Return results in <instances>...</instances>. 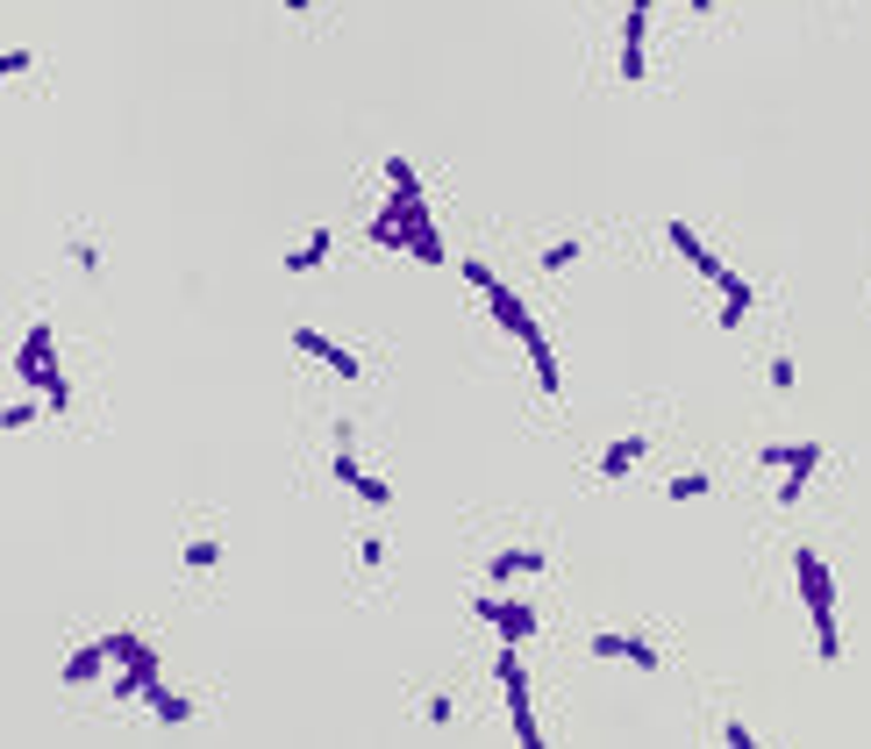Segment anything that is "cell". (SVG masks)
I'll list each match as a JSON object with an SVG mask.
<instances>
[{
    "mask_svg": "<svg viewBox=\"0 0 871 749\" xmlns=\"http://www.w3.org/2000/svg\"><path fill=\"white\" fill-rule=\"evenodd\" d=\"M793 579H800V599H807V621H815V649L821 664H843V629H836V579L815 550H793Z\"/></svg>",
    "mask_w": 871,
    "mask_h": 749,
    "instance_id": "6da1fadb",
    "label": "cell"
},
{
    "mask_svg": "<svg viewBox=\"0 0 871 749\" xmlns=\"http://www.w3.org/2000/svg\"><path fill=\"white\" fill-rule=\"evenodd\" d=\"M15 378H22L29 392H43V400H51V414L72 408V386L57 378V336H51V322H36L29 336L15 343Z\"/></svg>",
    "mask_w": 871,
    "mask_h": 749,
    "instance_id": "7a4b0ae2",
    "label": "cell"
},
{
    "mask_svg": "<svg viewBox=\"0 0 871 749\" xmlns=\"http://www.w3.org/2000/svg\"><path fill=\"white\" fill-rule=\"evenodd\" d=\"M821 457H829L821 443H765V450H757L765 472H786V486H779V507H786V514L807 500V478L821 472Z\"/></svg>",
    "mask_w": 871,
    "mask_h": 749,
    "instance_id": "3957f363",
    "label": "cell"
},
{
    "mask_svg": "<svg viewBox=\"0 0 871 749\" xmlns=\"http://www.w3.org/2000/svg\"><path fill=\"white\" fill-rule=\"evenodd\" d=\"M494 679H500V693H508L514 742H522V749H543V728H536V699H529V671H522V657H514V649H500V657H494Z\"/></svg>",
    "mask_w": 871,
    "mask_h": 749,
    "instance_id": "277c9868",
    "label": "cell"
},
{
    "mask_svg": "<svg viewBox=\"0 0 871 749\" xmlns=\"http://www.w3.org/2000/svg\"><path fill=\"white\" fill-rule=\"evenodd\" d=\"M293 350H300V358H315V364H329L336 378H364L358 350H350V343H336V336H322V328H293Z\"/></svg>",
    "mask_w": 871,
    "mask_h": 749,
    "instance_id": "5b68a950",
    "label": "cell"
},
{
    "mask_svg": "<svg viewBox=\"0 0 871 749\" xmlns=\"http://www.w3.org/2000/svg\"><path fill=\"white\" fill-rule=\"evenodd\" d=\"M478 300H486V314H494V328H508L514 343L543 336V328H536V314H529V307H522V293H514V286H500V279H494V286L478 293Z\"/></svg>",
    "mask_w": 871,
    "mask_h": 749,
    "instance_id": "8992f818",
    "label": "cell"
},
{
    "mask_svg": "<svg viewBox=\"0 0 871 749\" xmlns=\"http://www.w3.org/2000/svg\"><path fill=\"white\" fill-rule=\"evenodd\" d=\"M593 657H615V664H636V671H665L657 643H643V635H615V629L593 635Z\"/></svg>",
    "mask_w": 871,
    "mask_h": 749,
    "instance_id": "52a82bcc",
    "label": "cell"
},
{
    "mask_svg": "<svg viewBox=\"0 0 871 749\" xmlns=\"http://www.w3.org/2000/svg\"><path fill=\"white\" fill-rule=\"evenodd\" d=\"M478 621H494L508 643H529L536 635V607H522V599H478Z\"/></svg>",
    "mask_w": 871,
    "mask_h": 749,
    "instance_id": "ba28073f",
    "label": "cell"
},
{
    "mask_svg": "<svg viewBox=\"0 0 871 749\" xmlns=\"http://www.w3.org/2000/svg\"><path fill=\"white\" fill-rule=\"evenodd\" d=\"M643 29H650V0H629V22H622V79H643Z\"/></svg>",
    "mask_w": 871,
    "mask_h": 749,
    "instance_id": "9c48e42d",
    "label": "cell"
},
{
    "mask_svg": "<svg viewBox=\"0 0 871 749\" xmlns=\"http://www.w3.org/2000/svg\"><path fill=\"white\" fill-rule=\"evenodd\" d=\"M671 250H679V257H686V264H693L701 279H721V272H729V264H721V257L707 250V236H701L693 222H671Z\"/></svg>",
    "mask_w": 871,
    "mask_h": 749,
    "instance_id": "30bf717a",
    "label": "cell"
},
{
    "mask_svg": "<svg viewBox=\"0 0 871 749\" xmlns=\"http://www.w3.org/2000/svg\"><path fill=\"white\" fill-rule=\"evenodd\" d=\"M715 286H721V314H715V322H721V328H729V336H735V328L751 322V307H757V293H751V279H735V272H721Z\"/></svg>",
    "mask_w": 871,
    "mask_h": 749,
    "instance_id": "8fae6325",
    "label": "cell"
},
{
    "mask_svg": "<svg viewBox=\"0 0 871 749\" xmlns=\"http://www.w3.org/2000/svg\"><path fill=\"white\" fill-rule=\"evenodd\" d=\"M536 571H543V550H494V557H486V579H494V585L536 579Z\"/></svg>",
    "mask_w": 871,
    "mask_h": 749,
    "instance_id": "7c38bea8",
    "label": "cell"
},
{
    "mask_svg": "<svg viewBox=\"0 0 871 749\" xmlns=\"http://www.w3.org/2000/svg\"><path fill=\"white\" fill-rule=\"evenodd\" d=\"M107 664H115V649H107V635H101V643H79V649L65 657V685H93V679H101Z\"/></svg>",
    "mask_w": 871,
    "mask_h": 749,
    "instance_id": "4fadbf2b",
    "label": "cell"
},
{
    "mask_svg": "<svg viewBox=\"0 0 871 749\" xmlns=\"http://www.w3.org/2000/svg\"><path fill=\"white\" fill-rule=\"evenodd\" d=\"M143 707H151V714L165 721V728H179V721H193V699H187V693H171L165 679H151V685H143Z\"/></svg>",
    "mask_w": 871,
    "mask_h": 749,
    "instance_id": "5bb4252c",
    "label": "cell"
},
{
    "mask_svg": "<svg viewBox=\"0 0 871 749\" xmlns=\"http://www.w3.org/2000/svg\"><path fill=\"white\" fill-rule=\"evenodd\" d=\"M522 350H529V364H536V392H543V400H558V392H564V372H558V350H550V336H529Z\"/></svg>",
    "mask_w": 871,
    "mask_h": 749,
    "instance_id": "9a60e30c",
    "label": "cell"
},
{
    "mask_svg": "<svg viewBox=\"0 0 871 749\" xmlns=\"http://www.w3.org/2000/svg\"><path fill=\"white\" fill-rule=\"evenodd\" d=\"M643 436H622V443H607V450H600V478H629L636 472V464H643Z\"/></svg>",
    "mask_w": 871,
    "mask_h": 749,
    "instance_id": "2e32d148",
    "label": "cell"
},
{
    "mask_svg": "<svg viewBox=\"0 0 871 749\" xmlns=\"http://www.w3.org/2000/svg\"><path fill=\"white\" fill-rule=\"evenodd\" d=\"M358 478H364V464H358V428L336 422V486H350V493H358Z\"/></svg>",
    "mask_w": 871,
    "mask_h": 749,
    "instance_id": "e0dca14e",
    "label": "cell"
},
{
    "mask_svg": "<svg viewBox=\"0 0 871 749\" xmlns=\"http://www.w3.org/2000/svg\"><path fill=\"white\" fill-rule=\"evenodd\" d=\"M372 243H379V250H408V215H400V207H379V215H372Z\"/></svg>",
    "mask_w": 871,
    "mask_h": 749,
    "instance_id": "ac0fdd59",
    "label": "cell"
},
{
    "mask_svg": "<svg viewBox=\"0 0 871 749\" xmlns=\"http://www.w3.org/2000/svg\"><path fill=\"white\" fill-rule=\"evenodd\" d=\"M329 250H336V236H329V229H315V236L286 257V272H322V264H329Z\"/></svg>",
    "mask_w": 871,
    "mask_h": 749,
    "instance_id": "d6986e66",
    "label": "cell"
},
{
    "mask_svg": "<svg viewBox=\"0 0 871 749\" xmlns=\"http://www.w3.org/2000/svg\"><path fill=\"white\" fill-rule=\"evenodd\" d=\"M408 257H414V264H450V257H444V236H436V222H414V229H408Z\"/></svg>",
    "mask_w": 871,
    "mask_h": 749,
    "instance_id": "ffe728a7",
    "label": "cell"
},
{
    "mask_svg": "<svg viewBox=\"0 0 871 749\" xmlns=\"http://www.w3.org/2000/svg\"><path fill=\"white\" fill-rule=\"evenodd\" d=\"M564 264H579V236H558V243H543V250H536V272L558 279Z\"/></svg>",
    "mask_w": 871,
    "mask_h": 749,
    "instance_id": "44dd1931",
    "label": "cell"
},
{
    "mask_svg": "<svg viewBox=\"0 0 871 749\" xmlns=\"http://www.w3.org/2000/svg\"><path fill=\"white\" fill-rule=\"evenodd\" d=\"M665 493H671V500H707V493H715V478H707V472H679Z\"/></svg>",
    "mask_w": 871,
    "mask_h": 749,
    "instance_id": "7402d4cb",
    "label": "cell"
},
{
    "mask_svg": "<svg viewBox=\"0 0 871 749\" xmlns=\"http://www.w3.org/2000/svg\"><path fill=\"white\" fill-rule=\"evenodd\" d=\"M215 564H222V543H215V535H193V543H187V571H215Z\"/></svg>",
    "mask_w": 871,
    "mask_h": 749,
    "instance_id": "603a6c76",
    "label": "cell"
},
{
    "mask_svg": "<svg viewBox=\"0 0 871 749\" xmlns=\"http://www.w3.org/2000/svg\"><path fill=\"white\" fill-rule=\"evenodd\" d=\"M358 500H364V507H394V486H386L379 472H364L358 478Z\"/></svg>",
    "mask_w": 871,
    "mask_h": 749,
    "instance_id": "cb8c5ba5",
    "label": "cell"
},
{
    "mask_svg": "<svg viewBox=\"0 0 871 749\" xmlns=\"http://www.w3.org/2000/svg\"><path fill=\"white\" fill-rule=\"evenodd\" d=\"M450 714H458V707H450V693H428V699H422V721H428V728H450Z\"/></svg>",
    "mask_w": 871,
    "mask_h": 749,
    "instance_id": "d4e9b609",
    "label": "cell"
},
{
    "mask_svg": "<svg viewBox=\"0 0 871 749\" xmlns=\"http://www.w3.org/2000/svg\"><path fill=\"white\" fill-rule=\"evenodd\" d=\"M386 186H394V193H414L422 179H414V165H408V157H386Z\"/></svg>",
    "mask_w": 871,
    "mask_h": 749,
    "instance_id": "484cf974",
    "label": "cell"
},
{
    "mask_svg": "<svg viewBox=\"0 0 871 749\" xmlns=\"http://www.w3.org/2000/svg\"><path fill=\"white\" fill-rule=\"evenodd\" d=\"M0 428H36V400H8V408H0Z\"/></svg>",
    "mask_w": 871,
    "mask_h": 749,
    "instance_id": "4316f807",
    "label": "cell"
},
{
    "mask_svg": "<svg viewBox=\"0 0 871 749\" xmlns=\"http://www.w3.org/2000/svg\"><path fill=\"white\" fill-rule=\"evenodd\" d=\"M765 378H771V392H793V358H786V350L765 364Z\"/></svg>",
    "mask_w": 871,
    "mask_h": 749,
    "instance_id": "83f0119b",
    "label": "cell"
},
{
    "mask_svg": "<svg viewBox=\"0 0 871 749\" xmlns=\"http://www.w3.org/2000/svg\"><path fill=\"white\" fill-rule=\"evenodd\" d=\"M358 564L379 571V564H386V535H358Z\"/></svg>",
    "mask_w": 871,
    "mask_h": 749,
    "instance_id": "f1b7e54d",
    "label": "cell"
},
{
    "mask_svg": "<svg viewBox=\"0 0 871 749\" xmlns=\"http://www.w3.org/2000/svg\"><path fill=\"white\" fill-rule=\"evenodd\" d=\"M29 65H36V57L22 51V43H8V51H0V72H8V79H22V72H29Z\"/></svg>",
    "mask_w": 871,
    "mask_h": 749,
    "instance_id": "f546056e",
    "label": "cell"
},
{
    "mask_svg": "<svg viewBox=\"0 0 871 749\" xmlns=\"http://www.w3.org/2000/svg\"><path fill=\"white\" fill-rule=\"evenodd\" d=\"M72 264H79V272H101V250H93L86 236H72Z\"/></svg>",
    "mask_w": 871,
    "mask_h": 749,
    "instance_id": "4dcf8cb0",
    "label": "cell"
},
{
    "mask_svg": "<svg viewBox=\"0 0 871 749\" xmlns=\"http://www.w3.org/2000/svg\"><path fill=\"white\" fill-rule=\"evenodd\" d=\"M464 286H472V293H486V286H494V264H478V257H464Z\"/></svg>",
    "mask_w": 871,
    "mask_h": 749,
    "instance_id": "1f68e13d",
    "label": "cell"
},
{
    "mask_svg": "<svg viewBox=\"0 0 871 749\" xmlns=\"http://www.w3.org/2000/svg\"><path fill=\"white\" fill-rule=\"evenodd\" d=\"M693 8H701V15H707V8H715V0H693Z\"/></svg>",
    "mask_w": 871,
    "mask_h": 749,
    "instance_id": "d6a6232c",
    "label": "cell"
}]
</instances>
